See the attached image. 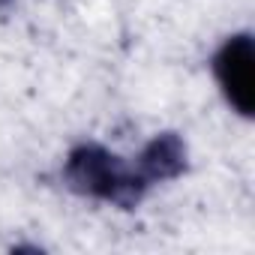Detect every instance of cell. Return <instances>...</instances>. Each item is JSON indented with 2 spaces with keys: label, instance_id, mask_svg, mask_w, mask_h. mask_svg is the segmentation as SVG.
I'll return each mask as SVG.
<instances>
[{
  "label": "cell",
  "instance_id": "1",
  "mask_svg": "<svg viewBox=\"0 0 255 255\" xmlns=\"http://www.w3.org/2000/svg\"><path fill=\"white\" fill-rule=\"evenodd\" d=\"M66 177H69V186L78 189L81 195L111 201V204H132L150 186L138 162H123L120 156L96 144H84L69 156Z\"/></svg>",
  "mask_w": 255,
  "mask_h": 255
},
{
  "label": "cell",
  "instance_id": "2",
  "mask_svg": "<svg viewBox=\"0 0 255 255\" xmlns=\"http://www.w3.org/2000/svg\"><path fill=\"white\" fill-rule=\"evenodd\" d=\"M213 75L228 105H234V111L249 117L255 105V87H252L255 84V48H252L249 33L225 39V45L213 57Z\"/></svg>",
  "mask_w": 255,
  "mask_h": 255
}]
</instances>
